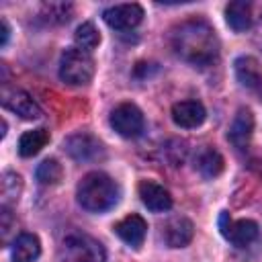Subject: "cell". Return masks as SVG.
<instances>
[{"label": "cell", "mask_w": 262, "mask_h": 262, "mask_svg": "<svg viewBox=\"0 0 262 262\" xmlns=\"http://www.w3.org/2000/svg\"><path fill=\"white\" fill-rule=\"evenodd\" d=\"M223 156L217 151V149H203L199 156H196V170L205 176V178H215L223 172Z\"/></svg>", "instance_id": "19"}, {"label": "cell", "mask_w": 262, "mask_h": 262, "mask_svg": "<svg viewBox=\"0 0 262 262\" xmlns=\"http://www.w3.org/2000/svg\"><path fill=\"white\" fill-rule=\"evenodd\" d=\"M35 176H37V180H39L43 186H55V184H59L61 178H63V168H61V164H59L57 160L47 158V160H43V162L37 166Z\"/></svg>", "instance_id": "20"}, {"label": "cell", "mask_w": 262, "mask_h": 262, "mask_svg": "<svg viewBox=\"0 0 262 262\" xmlns=\"http://www.w3.org/2000/svg\"><path fill=\"white\" fill-rule=\"evenodd\" d=\"M225 20L227 25L242 33V31H248L250 25H252V4L246 2V0H235V2H229L225 6Z\"/></svg>", "instance_id": "17"}, {"label": "cell", "mask_w": 262, "mask_h": 262, "mask_svg": "<svg viewBox=\"0 0 262 262\" xmlns=\"http://www.w3.org/2000/svg\"><path fill=\"white\" fill-rule=\"evenodd\" d=\"M252 131H254V115L248 108H239L229 125L227 131V139L231 141V145L235 149H246L250 145L252 139Z\"/></svg>", "instance_id": "10"}, {"label": "cell", "mask_w": 262, "mask_h": 262, "mask_svg": "<svg viewBox=\"0 0 262 262\" xmlns=\"http://www.w3.org/2000/svg\"><path fill=\"white\" fill-rule=\"evenodd\" d=\"M111 127L121 135V137H127V139H133V137H139L141 131H143V115L141 111L131 104V102H123L119 104L113 113H111Z\"/></svg>", "instance_id": "6"}, {"label": "cell", "mask_w": 262, "mask_h": 262, "mask_svg": "<svg viewBox=\"0 0 262 262\" xmlns=\"http://www.w3.org/2000/svg\"><path fill=\"white\" fill-rule=\"evenodd\" d=\"M174 53L199 68L211 66L219 57V39L213 27L203 18H188L170 31Z\"/></svg>", "instance_id": "1"}, {"label": "cell", "mask_w": 262, "mask_h": 262, "mask_svg": "<svg viewBox=\"0 0 262 262\" xmlns=\"http://www.w3.org/2000/svg\"><path fill=\"white\" fill-rule=\"evenodd\" d=\"M0 29H2V37H0V45L4 47V45L8 43V35H10V29H8V23H6V18H2V20H0Z\"/></svg>", "instance_id": "24"}, {"label": "cell", "mask_w": 262, "mask_h": 262, "mask_svg": "<svg viewBox=\"0 0 262 262\" xmlns=\"http://www.w3.org/2000/svg\"><path fill=\"white\" fill-rule=\"evenodd\" d=\"M2 104H4V108L12 111L14 115H18L23 119H29V121L41 119V115H43L41 106L31 98V94H27L20 88L6 86V84L2 86Z\"/></svg>", "instance_id": "7"}, {"label": "cell", "mask_w": 262, "mask_h": 262, "mask_svg": "<svg viewBox=\"0 0 262 262\" xmlns=\"http://www.w3.org/2000/svg\"><path fill=\"white\" fill-rule=\"evenodd\" d=\"M49 141V131L47 129H33L20 135L18 139V154L23 158H33L35 154H39Z\"/></svg>", "instance_id": "18"}, {"label": "cell", "mask_w": 262, "mask_h": 262, "mask_svg": "<svg viewBox=\"0 0 262 262\" xmlns=\"http://www.w3.org/2000/svg\"><path fill=\"white\" fill-rule=\"evenodd\" d=\"M115 233H117L127 246H131V248H139V246L143 244V239H145L147 223L143 221L141 215L131 213V215L123 217V219L115 225Z\"/></svg>", "instance_id": "13"}, {"label": "cell", "mask_w": 262, "mask_h": 262, "mask_svg": "<svg viewBox=\"0 0 262 262\" xmlns=\"http://www.w3.org/2000/svg\"><path fill=\"white\" fill-rule=\"evenodd\" d=\"M205 117H207L205 106L199 100H180L172 106V121L184 129L199 127L205 121Z\"/></svg>", "instance_id": "14"}, {"label": "cell", "mask_w": 262, "mask_h": 262, "mask_svg": "<svg viewBox=\"0 0 262 262\" xmlns=\"http://www.w3.org/2000/svg\"><path fill=\"white\" fill-rule=\"evenodd\" d=\"M137 190H139L141 203H143L149 211H154V213H164V211H168V209L172 207V196H170V192H168L162 184H158V182H154V180H141Z\"/></svg>", "instance_id": "11"}, {"label": "cell", "mask_w": 262, "mask_h": 262, "mask_svg": "<svg viewBox=\"0 0 262 262\" xmlns=\"http://www.w3.org/2000/svg\"><path fill=\"white\" fill-rule=\"evenodd\" d=\"M74 39H76L78 47L84 49V51H90V49H94L100 43V35H98V31H96V27L92 23H82L76 29Z\"/></svg>", "instance_id": "22"}, {"label": "cell", "mask_w": 262, "mask_h": 262, "mask_svg": "<svg viewBox=\"0 0 262 262\" xmlns=\"http://www.w3.org/2000/svg\"><path fill=\"white\" fill-rule=\"evenodd\" d=\"M59 262H106V252L98 239L88 233H68L57 250Z\"/></svg>", "instance_id": "3"}, {"label": "cell", "mask_w": 262, "mask_h": 262, "mask_svg": "<svg viewBox=\"0 0 262 262\" xmlns=\"http://www.w3.org/2000/svg\"><path fill=\"white\" fill-rule=\"evenodd\" d=\"M41 16L47 23H53V25L68 23L72 18V4H68V2H47L41 8Z\"/></svg>", "instance_id": "21"}, {"label": "cell", "mask_w": 262, "mask_h": 262, "mask_svg": "<svg viewBox=\"0 0 262 262\" xmlns=\"http://www.w3.org/2000/svg\"><path fill=\"white\" fill-rule=\"evenodd\" d=\"M76 196L82 209L90 213H104L119 203V186L104 172H88L76 188Z\"/></svg>", "instance_id": "2"}, {"label": "cell", "mask_w": 262, "mask_h": 262, "mask_svg": "<svg viewBox=\"0 0 262 262\" xmlns=\"http://www.w3.org/2000/svg\"><path fill=\"white\" fill-rule=\"evenodd\" d=\"M20 188H23L20 176L14 172H4V176H2V207H8V203L18 201Z\"/></svg>", "instance_id": "23"}, {"label": "cell", "mask_w": 262, "mask_h": 262, "mask_svg": "<svg viewBox=\"0 0 262 262\" xmlns=\"http://www.w3.org/2000/svg\"><path fill=\"white\" fill-rule=\"evenodd\" d=\"M63 149L78 162H94L102 158V143L90 133H74L63 141Z\"/></svg>", "instance_id": "8"}, {"label": "cell", "mask_w": 262, "mask_h": 262, "mask_svg": "<svg viewBox=\"0 0 262 262\" xmlns=\"http://www.w3.org/2000/svg\"><path fill=\"white\" fill-rule=\"evenodd\" d=\"M194 235V225L186 217H172L162 227V237L170 248H184Z\"/></svg>", "instance_id": "12"}, {"label": "cell", "mask_w": 262, "mask_h": 262, "mask_svg": "<svg viewBox=\"0 0 262 262\" xmlns=\"http://www.w3.org/2000/svg\"><path fill=\"white\" fill-rule=\"evenodd\" d=\"M219 229H221L223 237L235 248H248L250 244H254L258 239V233H260L256 221H252V219L231 221L225 211L219 217Z\"/></svg>", "instance_id": "5"}, {"label": "cell", "mask_w": 262, "mask_h": 262, "mask_svg": "<svg viewBox=\"0 0 262 262\" xmlns=\"http://www.w3.org/2000/svg\"><path fill=\"white\" fill-rule=\"evenodd\" d=\"M102 18L104 23L111 27V29H117V31H131L135 29L141 18H143V8L135 2H129V4H115L111 8H106L102 12Z\"/></svg>", "instance_id": "9"}, {"label": "cell", "mask_w": 262, "mask_h": 262, "mask_svg": "<svg viewBox=\"0 0 262 262\" xmlns=\"http://www.w3.org/2000/svg\"><path fill=\"white\" fill-rule=\"evenodd\" d=\"M41 254L39 237L33 233H20L14 237L10 246V260L12 262H35Z\"/></svg>", "instance_id": "15"}, {"label": "cell", "mask_w": 262, "mask_h": 262, "mask_svg": "<svg viewBox=\"0 0 262 262\" xmlns=\"http://www.w3.org/2000/svg\"><path fill=\"white\" fill-rule=\"evenodd\" d=\"M94 76V59L90 51L70 47L59 57V78L70 86H84Z\"/></svg>", "instance_id": "4"}, {"label": "cell", "mask_w": 262, "mask_h": 262, "mask_svg": "<svg viewBox=\"0 0 262 262\" xmlns=\"http://www.w3.org/2000/svg\"><path fill=\"white\" fill-rule=\"evenodd\" d=\"M235 68V78L242 86L246 88H258L262 84V72L258 66V59L252 55H242L233 63Z\"/></svg>", "instance_id": "16"}]
</instances>
